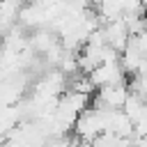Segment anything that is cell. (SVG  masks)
<instances>
[{"label":"cell","instance_id":"1","mask_svg":"<svg viewBox=\"0 0 147 147\" xmlns=\"http://www.w3.org/2000/svg\"><path fill=\"white\" fill-rule=\"evenodd\" d=\"M140 5H142V7H145V9H147V0H140Z\"/></svg>","mask_w":147,"mask_h":147}]
</instances>
